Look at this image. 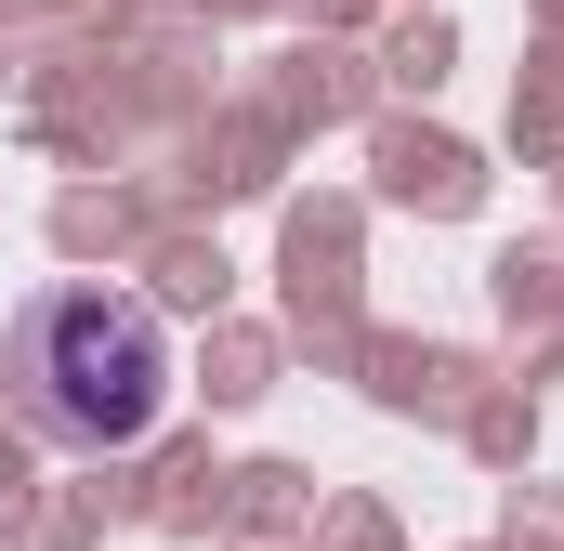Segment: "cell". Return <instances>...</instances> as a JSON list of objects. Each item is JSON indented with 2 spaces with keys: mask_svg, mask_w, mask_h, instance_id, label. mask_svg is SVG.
<instances>
[{
  "mask_svg": "<svg viewBox=\"0 0 564 551\" xmlns=\"http://www.w3.org/2000/svg\"><path fill=\"white\" fill-rule=\"evenodd\" d=\"M184 395V342L144 289H40L13 315V408L79 460L144 446Z\"/></svg>",
  "mask_w": 564,
  "mask_h": 551,
  "instance_id": "obj_1",
  "label": "cell"
}]
</instances>
